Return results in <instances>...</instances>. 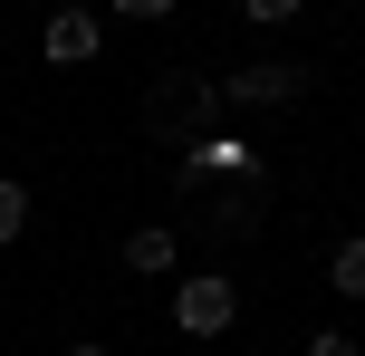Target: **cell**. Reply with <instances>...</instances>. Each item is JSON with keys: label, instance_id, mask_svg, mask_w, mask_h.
I'll list each match as a JSON object with an SVG mask.
<instances>
[{"label": "cell", "instance_id": "obj_2", "mask_svg": "<svg viewBox=\"0 0 365 356\" xmlns=\"http://www.w3.org/2000/svg\"><path fill=\"white\" fill-rule=\"evenodd\" d=\"M298 96H308V68L298 58H259V68L221 77V106H298Z\"/></svg>", "mask_w": 365, "mask_h": 356}, {"label": "cell", "instance_id": "obj_3", "mask_svg": "<svg viewBox=\"0 0 365 356\" xmlns=\"http://www.w3.org/2000/svg\"><path fill=\"white\" fill-rule=\"evenodd\" d=\"M96 49H106V29H96V10H58L48 29H38V58H48V68H87Z\"/></svg>", "mask_w": 365, "mask_h": 356}, {"label": "cell", "instance_id": "obj_4", "mask_svg": "<svg viewBox=\"0 0 365 356\" xmlns=\"http://www.w3.org/2000/svg\"><path fill=\"white\" fill-rule=\"evenodd\" d=\"M125 270H135V280H173V270H182V231L145 222V231L125 241Z\"/></svg>", "mask_w": 365, "mask_h": 356}, {"label": "cell", "instance_id": "obj_7", "mask_svg": "<svg viewBox=\"0 0 365 356\" xmlns=\"http://www.w3.org/2000/svg\"><path fill=\"white\" fill-rule=\"evenodd\" d=\"M308 0H240V19H259V29H279V19H298Z\"/></svg>", "mask_w": 365, "mask_h": 356}, {"label": "cell", "instance_id": "obj_1", "mask_svg": "<svg viewBox=\"0 0 365 356\" xmlns=\"http://www.w3.org/2000/svg\"><path fill=\"white\" fill-rule=\"evenodd\" d=\"M231 318H240L231 270H182V280H173V327H182V337H221Z\"/></svg>", "mask_w": 365, "mask_h": 356}, {"label": "cell", "instance_id": "obj_9", "mask_svg": "<svg viewBox=\"0 0 365 356\" xmlns=\"http://www.w3.org/2000/svg\"><path fill=\"white\" fill-rule=\"evenodd\" d=\"M182 0H115V19H173Z\"/></svg>", "mask_w": 365, "mask_h": 356}, {"label": "cell", "instance_id": "obj_8", "mask_svg": "<svg viewBox=\"0 0 365 356\" xmlns=\"http://www.w3.org/2000/svg\"><path fill=\"white\" fill-rule=\"evenodd\" d=\"M308 356H365V347L346 337V327H317V337H308Z\"/></svg>", "mask_w": 365, "mask_h": 356}, {"label": "cell", "instance_id": "obj_10", "mask_svg": "<svg viewBox=\"0 0 365 356\" xmlns=\"http://www.w3.org/2000/svg\"><path fill=\"white\" fill-rule=\"evenodd\" d=\"M68 356H115V347H106V337H77V347H68Z\"/></svg>", "mask_w": 365, "mask_h": 356}, {"label": "cell", "instance_id": "obj_6", "mask_svg": "<svg viewBox=\"0 0 365 356\" xmlns=\"http://www.w3.org/2000/svg\"><path fill=\"white\" fill-rule=\"evenodd\" d=\"M19 231H29V183H10V173H0V250H10Z\"/></svg>", "mask_w": 365, "mask_h": 356}, {"label": "cell", "instance_id": "obj_11", "mask_svg": "<svg viewBox=\"0 0 365 356\" xmlns=\"http://www.w3.org/2000/svg\"><path fill=\"white\" fill-rule=\"evenodd\" d=\"M356 145H365V116H356Z\"/></svg>", "mask_w": 365, "mask_h": 356}, {"label": "cell", "instance_id": "obj_5", "mask_svg": "<svg viewBox=\"0 0 365 356\" xmlns=\"http://www.w3.org/2000/svg\"><path fill=\"white\" fill-rule=\"evenodd\" d=\"M327 280H336V299H365V231H346L327 250Z\"/></svg>", "mask_w": 365, "mask_h": 356}]
</instances>
